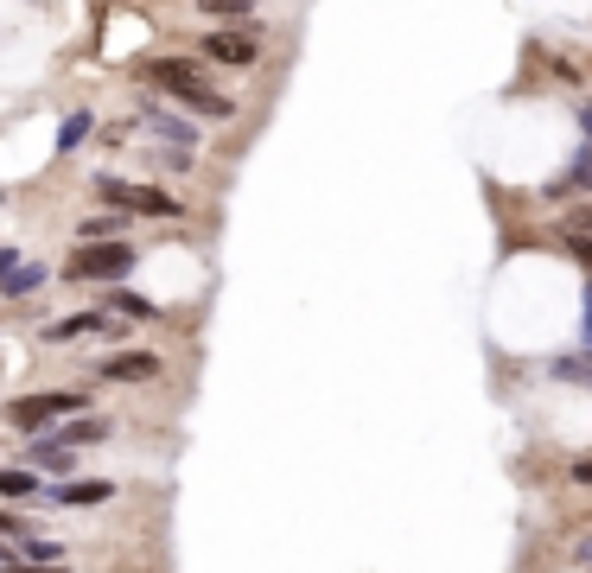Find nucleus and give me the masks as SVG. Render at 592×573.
<instances>
[{"label":"nucleus","mask_w":592,"mask_h":573,"mask_svg":"<svg viewBox=\"0 0 592 573\" xmlns=\"http://www.w3.org/2000/svg\"><path fill=\"white\" fill-rule=\"evenodd\" d=\"M580 338H586V363H592V287H586V300H580Z\"/></svg>","instance_id":"a878e982"},{"label":"nucleus","mask_w":592,"mask_h":573,"mask_svg":"<svg viewBox=\"0 0 592 573\" xmlns=\"http://www.w3.org/2000/svg\"><path fill=\"white\" fill-rule=\"evenodd\" d=\"M115 484L109 478H71V484H51V510H96V503H109Z\"/></svg>","instance_id":"1a4fd4ad"},{"label":"nucleus","mask_w":592,"mask_h":573,"mask_svg":"<svg viewBox=\"0 0 592 573\" xmlns=\"http://www.w3.org/2000/svg\"><path fill=\"white\" fill-rule=\"evenodd\" d=\"M32 535H39V529H32L20 510H0V542H32Z\"/></svg>","instance_id":"6ab92c4d"},{"label":"nucleus","mask_w":592,"mask_h":573,"mask_svg":"<svg viewBox=\"0 0 592 573\" xmlns=\"http://www.w3.org/2000/svg\"><path fill=\"white\" fill-rule=\"evenodd\" d=\"M90 134H96V115H90V109H71V115L58 121V153H83Z\"/></svg>","instance_id":"2eb2a0df"},{"label":"nucleus","mask_w":592,"mask_h":573,"mask_svg":"<svg viewBox=\"0 0 592 573\" xmlns=\"http://www.w3.org/2000/svg\"><path fill=\"white\" fill-rule=\"evenodd\" d=\"M20 567H64V542L58 535H32V542H20Z\"/></svg>","instance_id":"dca6fc26"},{"label":"nucleus","mask_w":592,"mask_h":573,"mask_svg":"<svg viewBox=\"0 0 592 573\" xmlns=\"http://www.w3.org/2000/svg\"><path fill=\"white\" fill-rule=\"evenodd\" d=\"M567 185H580V191H592V147L573 160V172H567Z\"/></svg>","instance_id":"5701e85b"},{"label":"nucleus","mask_w":592,"mask_h":573,"mask_svg":"<svg viewBox=\"0 0 592 573\" xmlns=\"http://www.w3.org/2000/svg\"><path fill=\"white\" fill-rule=\"evenodd\" d=\"M96 204L102 211H121V217H185V204L172 198L166 185H128L115 172H96Z\"/></svg>","instance_id":"20e7f679"},{"label":"nucleus","mask_w":592,"mask_h":573,"mask_svg":"<svg viewBox=\"0 0 592 573\" xmlns=\"http://www.w3.org/2000/svg\"><path fill=\"white\" fill-rule=\"evenodd\" d=\"M96 382H153L160 376V357L153 351H121V357H96Z\"/></svg>","instance_id":"6e6552de"},{"label":"nucleus","mask_w":592,"mask_h":573,"mask_svg":"<svg viewBox=\"0 0 592 573\" xmlns=\"http://www.w3.org/2000/svg\"><path fill=\"white\" fill-rule=\"evenodd\" d=\"M204 13H211L217 26H255L249 20V0H204Z\"/></svg>","instance_id":"a211bd4d"},{"label":"nucleus","mask_w":592,"mask_h":573,"mask_svg":"<svg viewBox=\"0 0 592 573\" xmlns=\"http://www.w3.org/2000/svg\"><path fill=\"white\" fill-rule=\"evenodd\" d=\"M548 370L561 376V382H586V389H592V363H580V357H554Z\"/></svg>","instance_id":"aec40b11"},{"label":"nucleus","mask_w":592,"mask_h":573,"mask_svg":"<svg viewBox=\"0 0 592 573\" xmlns=\"http://www.w3.org/2000/svg\"><path fill=\"white\" fill-rule=\"evenodd\" d=\"M20 268H26V262H20V249H13V242H0V281H13Z\"/></svg>","instance_id":"b1692460"},{"label":"nucleus","mask_w":592,"mask_h":573,"mask_svg":"<svg viewBox=\"0 0 592 573\" xmlns=\"http://www.w3.org/2000/svg\"><path fill=\"white\" fill-rule=\"evenodd\" d=\"M567 478L580 484V491H592V453H580V459H573V465H567Z\"/></svg>","instance_id":"393cba45"},{"label":"nucleus","mask_w":592,"mask_h":573,"mask_svg":"<svg viewBox=\"0 0 592 573\" xmlns=\"http://www.w3.org/2000/svg\"><path fill=\"white\" fill-rule=\"evenodd\" d=\"M121 332H128V325H121L115 312L90 306V312H71V319L45 325V332H39V344H45V351H58V344H83V338H121Z\"/></svg>","instance_id":"423d86ee"},{"label":"nucleus","mask_w":592,"mask_h":573,"mask_svg":"<svg viewBox=\"0 0 592 573\" xmlns=\"http://www.w3.org/2000/svg\"><path fill=\"white\" fill-rule=\"evenodd\" d=\"M141 268V249H128V242H96V249H71V262H64V281H83V287H128V274Z\"/></svg>","instance_id":"7ed1b4c3"},{"label":"nucleus","mask_w":592,"mask_h":573,"mask_svg":"<svg viewBox=\"0 0 592 573\" xmlns=\"http://www.w3.org/2000/svg\"><path fill=\"white\" fill-rule=\"evenodd\" d=\"M141 77L153 90H166L179 109H191L198 121H236V96L211 83L204 58H141Z\"/></svg>","instance_id":"f257e3e1"},{"label":"nucleus","mask_w":592,"mask_h":573,"mask_svg":"<svg viewBox=\"0 0 592 573\" xmlns=\"http://www.w3.org/2000/svg\"><path fill=\"white\" fill-rule=\"evenodd\" d=\"M0 497H7V503H45L51 484L39 472H26V465H0Z\"/></svg>","instance_id":"f8f14e48"},{"label":"nucleus","mask_w":592,"mask_h":573,"mask_svg":"<svg viewBox=\"0 0 592 573\" xmlns=\"http://www.w3.org/2000/svg\"><path fill=\"white\" fill-rule=\"evenodd\" d=\"M580 134L592 141V102H580Z\"/></svg>","instance_id":"cd10ccee"},{"label":"nucleus","mask_w":592,"mask_h":573,"mask_svg":"<svg viewBox=\"0 0 592 573\" xmlns=\"http://www.w3.org/2000/svg\"><path fill=\"white\" fill-rule=\"evenodd\" d=\"M121 230H128V217H121V211H90L77 223V242H83V249H96V242H121Z\"/></svg>","instance_id":"ddd939ff"},{"label":"nucleus","mask_w":592,"mask_h":573,"mask_svg":"<svg viewBox=\"0 0 592 573\" xmlns=\"http://www.w3.org/2000/svg\"><path fill=\"white\" fill-rule=\"evenodd\" d=\"M51 440H58V446H71V453H77V446H96V440H109V421H102V414H77V421H64L58 433H51Z\"/></svg>","instance_id":"4468645a"},{"label":"nucleus","mask_w":592,"mask_h":573,"mask_svg":"<svg viewBox=\"0 0 592 573\" xmlns=\"http://www.w3.org/2000/svg\"><path fill=\"white\" fill-rule=\"evenodd\" d=\"M77 414H90V389H32L20 402H7V427L39 440V433H58L64 421H77Z\"/></svg>","instance_id":"f03ea898"},{"label":"nucleus","mask_w":592,"mask_h":573,"mask_svg":"<svg viewBox=\"0 0 592 573\" xmlns=\"http://www.w3.org/2000/svg\"><path fill=\"white\" fill-rule=\"evenodd\" d=\"M45 281H51V268H45V262H26L13 281H0V300H26V293H39Z\"/></svg>","instance_id":"f3484780"},{"label":"nucleus","mask_w":592,"mask_h":573,"mask_svg":"<svg viewBox=\"0 0 592 573\" xmlns=\"http://www.w3.org/2000/svg\"><path fill=\"white\" fill-rule=\"evenodd\" d=\"M561 249H567V255H573V262H580L586 274H592V242H586V236H561Z\"/></svg>","instance_id":"412c9836"},{"label":"nucleus","mask_w":592,"mask_h":573,"mask_svg":"<svg viewBox=\"0 0 592 573\" xmlns=\"http://www.w3.org/2000/svg\"><path fill=\"white\" fill-rule=\"evenodd\" d=\"M141 121H147L153 134H160V141H172V153H191V147H198V128H191L185 115L160 109V102H141Z\"/></svg>","instance_id":"9d476101"},{"label":"nucleus","mask_w":592,"mask_h":573,"mask_svg":"<svg viewBox=\"0 0 592 573\" xmlns=\"http://www.w3.org/2000/svg\"><path fill=\"white\" fill-rule=\"evenodd\" d=\"M7 573H71V567H7Z\"/></svg>","instance_id":"c85d7f7f"},{"label":"nucleus","mask_w":592,"mask_h":573,"mask_svg":"<svg viewBox=\"0 0 592 573\" xmlns=\"http://www.w3.org/2000/svg\"><path fill=\"white\" fill-rule=\"evenodd\" d=\"M573 561H580V567H586V573H592V529H586V535H580V548H573Z\"/></svg>","instance_id":"bb28decb"},{"label":"nucleus","mask_w":592,"mask_h":573,"mask_svg":"<svg viewBox=\"0 0 592 573\" xmlns=\"http://www.w3.org/2000/svg\"><path fill=\"white\" fill-rule=\"evenodd\" d=\"M102 312H115L121 325H147V319H160V306H153L147 293H134V287H109V293H102Z\"/></svg>","instance_id":"9b49d317"},{"label":"nucleus","mask_w":592,"mask_h":573,"mask_svg":"<svg viewBox=\"0 0 592 573\" xmlns=\"http://www.w3.org/2000/svg\"><path fill=\"white\" fill-rule=\"evenodd\" d=\"M586 529H592V523H586Z\"/></svg>","instance_id":"c756f323"},{"label":"nucleus","mask_w":592,"mask_h":573,"mask_svg":"<svg viewBox=\"0 0 592 573\" xmlns=\"http://www.w3.org/2000/svg\"><path fill=\"white\" fill-rule=\"evenodd\" d=\"M567 236H586V242H592V204H573V217H567Z\"/></svg>","instance_id":"4be33fe9"},{"label":"nucleus","mask_w":592,"mask_h":573,"mask_svg":"<svg viewBox=\"0 0 592 573\" xmlns=\"http://www.w3.org/2000/svg\"><path fill=\"white\" fill-rule=\"evenodd\" d=\"M26 472H39L45 484H71L77 478V453H71V446H58V440H51V433H39V440H26Z\"/></svg>","instance_id":"0eeeda50"},{"label":"nucleus","mask_w":592,"mask_h":573,"mask_svg":"<svg viewBox=\"0 0 592 573\" xmlns=\"http://www.w3.org/2000/svg\"><path fill=\"white\" fill-rule=\"evenodd\" d=\"M204 64H230V71H249V64H261V51H268V39H261V26H211L198 39Z\"/></svg>","instance_id":"39448f33"}]
</instances>
